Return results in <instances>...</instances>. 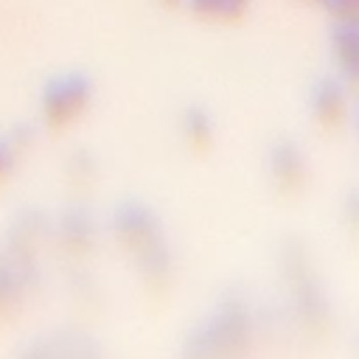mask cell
<instances>
[{"instance_id":"1","label":"cell","mask_w":359,"mask_h":359,"mask_svg":"<svg viewBox=\"0 0 359 359\" xmlns=\"http://www.w3.org/2000/svg\"><path fill=\"white\" fill-rule=\"evenodd\" d=\"M194 8L199 14H208V17H233V14H241L244 8V0H194Z\"/></svg>"}]
</instances>
